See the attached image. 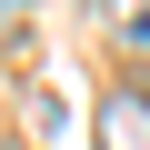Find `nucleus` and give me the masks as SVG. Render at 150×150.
Masks as SVG:
<instances>
[{
  "mask_svg": "<svg viewBox=\"0 0 150 150\" xmlns=\"http://www.w3.org/2000/svg\"><path fill=\"white\" fill-rule=\"evenodd\" d=\"M100 140H110V150H150V100H140V90H110Z\"/></svg>",
  "mask_w": 150,
  "mask_h": 150,
  "instance_id": "f257e3e1",
  "label": "nucleus"
}]
</instances>
